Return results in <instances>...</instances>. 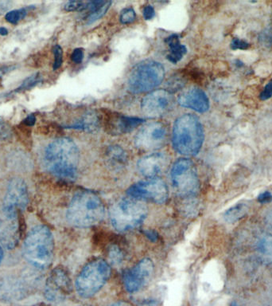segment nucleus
Segmentation results:
<instances>
[{"label": "nucleus", "mask_w": 272, "mask_h": 306, "mask_svg": "<svg viewBox=\"0 0 272 306\" xmlns=\"http://www.w3.org/2000/svg\"><path fill=\"white\" fill-rule=\"evenodd\" d=\"M44 161L50 173L60 179L72 180L78 172L79 150L71 139H57L46 148Z\"/></svg>", "instance_id": "nucleus-1"}, {"label": "nucleus", "mask_w": 272, "mask_h": 306, "mask_svg": "<svg viewBox=\"0 0 272 306\" xmlns=\"http://www.w3.org/2000/svg\"><path fill=\"white\" fill-rule=\"evenodd\" d=\"M105 212V205L99 196L91 192H81L70 202L66 219L74 227L88 228L100 223Z\"/></svg>", "instance_id": "nucleus-2"}, {"label": "nucleus", "mask_w": 272, "mask_h": 306, "mask_svg": "<svg viewBox=\"0 0 272 306\" xmlns=\"http://www.w3.org/2000/svg\"><path fill=\"white\" fill-rule=\"evenodd\" d=\"M26 260L38 270H44L51 265L54 255V240L48 227L39 225L28 233L23 243Z\"/></svg>", "instance_id": "nucleus-3"}, {"label": "nucleus", "mask_w": 272, "mask_h": 306, "mask_svg": "<svg viewBox=\"0 0 272 306\" xmlns=\"http://www.w3.org/2000/svg\"><path fill=\"white\" fill-rule=\"evenodd\" d=\"M204 129L200 120L192 114L177 119L174 126V148L185 156H196L204 142Z\"/></svg>", "instance_id": "nucleus-4"}, {"label": "nucleus", "mask_w": 272, "mask_h": 306, "mask_svg": "<svg viewBox=\"0 0 272 306\" xmlns=\"http://www.w3.org/2000/svg\"><path fill=\"white\" fill-rule=\"evenodd\" d=\"M148 214L147 206L134 198H123L116 202L110 210V221L116 230L131 231L144 223Z\"/></svg>", "instance_id": "nucleus-5"}, {"label": "nucleus", "mask_w": 272, "mask_h": 306, "mask_svg": "<svg viewBox=\"0 0 272 306\" xmlns=\"http://www.w3.org/2000/svg\"><path fill=\"white\" fill-rule=\"evenodd\" d=\"M110 275V266L103 259L88 262L76 279L77 293L83 298L92 297L101 290Z\"/></svg>", "instance_id": "nucleus-6"}, {"label": "nucleus", "mask_w": 272, "mask_h": 306, "mask_svg": "<svg viewBox=\"0 0 272 306\" xmlns=\"http://www.w3.org/2000/svg\"><path fill=\"white\" fill-rule=\"evenodd\" d=\"M165 77L162 65L155 61H147L136 66L131 71L127 85L133 94H142L155 89L162 83Z\"/></svg>", "instance_id": "nucleus-7"}, {"label": "nucleus", "mask_w": 272, "mask_h": 306, "mask_svg": "<svg viewBox=\"0 0 272 306\" xmlns=\"http://www.w3.org/2000/svg\"><path fill=\"white\" fill-rule=\"evenodd\" d=\"M37 280L33 272L5 273L0 277V299L4 301H20L30 294Z\"/></svg>", "instance_id": "nucleus-8"}, {"label": "nucleus", "mask_w": 272, "mask_h": 306, "mask_svg": "<svg viewBox=\"0 0 272 306\" xmlns=\"http://www.w3.org/2000/svg\"><path fill=\"white\" fill-rule=\"evenodd\" d=\"M172 183L182 196H193L199 190V179L194 164L188 159H179L171 169Z\"/></svg>", "instance_id": "nucleus-9"}, {"label": "nucleus", "mask_w": 272, "mask_h": 306, "mask_svg": "<svg viewBox=\"0 0 272 306\" xmlns=\"http://www.w3.org/2000/svg\"><path fill=\"white\" fill-rule=\"evenodd\" d=\"M29 196L26 182L21 178H13L7 187L3 199L2 210L9 221H15L19 213L26 209Z\"/></svg>", "instance_id": "nucleus-10"}, {"label": "nucleus", "mask_w": 272, "mask_h": 306, "mask_svg": "<svg viewBox=\"0 0 272 306\" xmlns=\"http://www.w3.org/2000/svg\"><path fill=\"white\" fill-rule=\"evenodd\" d=\"M127 193L128 197L158 204L165 203L169 196L165 182L157 177L134 183L128 188Z\"/></svg>", "instance_id": "nucleus-11"}, {"label": "nucleus", "mask_w": 272, "mask_h": 306, "mask_svg": "<svg viewBox=\"0 0 272 306\" xmlns=\"http://www.w3.org/2000/svg\"><path fill=\"white\" fill-rule=\"evenodd\" d=\"M72 282L63 268L57 267L50 273L45 285L46 298L52 302H61L71 294Z\"/></svg>", "instance_id": "nucleus-12"}, {"label": "nucleus", "mask_w": 272, "mask_h": 306, "mask_svg": "<svg viewBox=\"0 0 272 306\" xmlns=\"http://www.w3.org/2000/svg\"><path fill=\"white\" fill-rule=\"evenodd\" d=\"M167 129L160 122L147 124L135 137V145L140 149L152 151L165 145L167 140Z\"/></svg>", "instance_id": "nucleus-13"}, {"label": "nucleus", "mask_w": 272, "mask_h": 306, "mask_svg": "<svg viewBox=\"0 0 272 306\" xmlns=\"http://www.w3.org/2000/svg\"><path fill=\"white\" fill-rule=\"evenodd\" d=\"M175 105V98L169 91L159 89L148 94L142 101V110L151 118L169 113Z\"/></svg>", "instance_id": "nucleus-14"}, {"label": "nucleus", "mask_w": 272, "mask_h": 306, "mask_svg": "<svg viewBox=\"0 0 272 306\" xmlns=\"http://www.w3.org/2000/svg\"><path fill=\"white\" fill-rule=\"evenodd\" d=\"M154 273V264L149 258H144L123 273V285L129 293L141 290L149 282Z\"/></svg>", "instance_id": "nucleus-15"}, {"label": "nucleus", "mask_w": 272, "mask_h": 306, "mask_svg": "<svg viewBox=\"0 0 272 306\" xmlns=\"http://www.w3.org/2000/svg\"><path fill=\"white\" fill-rule=\"evenodd\" d=\"M182 107L191 109L197 113H206L210 109V100L202 89L192 87L184 91L178 100Z\"/></svg>", "instance_id": "nucleus-16"}, {"label": "nucleus", "mask_w": 272, "mask_h": 306, "mask_svg": "<svg viewBox=\"0 0 272 306\" xmlns=\"http://www.w3.org/2000/svg\"><path fill=\"white\" fill-rule=\"evenodd\" d=\"M169 164L167 156L165 153H151L139 161L138 169L146 177L155 178L166 168Z\"/></svg>", "instance_id": "nucleus-17"}, {"label": "nucleus", "mask_w": 272, "mask_h": 306, "mask_svg": "<svg viewBox=\"0 0 272 306\" xmlns=\"http://www.w3.org/2000/svg\"><path fill=\"white\" fill-rule=\"evenodd\" d=\"M166 43L169 45L171 51L167 55L169 62L176 64L182 59V57L187 53V49L184 45L181 44L179 37L177 35H172L167 38Z\"/></svg>", "instance_id": "nucleus-18"}, {"label": "nucleus", "mask_w": 272, "mask_h": 306, "mask_svg": "<svg viewBox=\"0 0 272 306\" xmlns=\"http://www.w3.org/2000/svg\"><path fill=\"white\" fill-rule=\"evenodd\" d=\"M144 120L139 117L122 116L117 117L113 122L112 129L117 133H127L133 131L136 127H138L143 123Z\"/></svg>", "instance_id": "nucleus-19"}, {"label": "nucleus", "mask_w": 272, "mask_h": 306, "mask_svg": "<svg viewBox=\"0 0 272 306\" xmlns=\"http://www.w3.org/2000/svg\"><path fill=\"white\" fill-rule=\"evenodd\" d=\"M111 5L112 2H105V1L88 2L86 10L89 11V14L87 18V23L92 24L99 19H101L107 12Z\"/></svg>", "instance_id": "nucleus-20"}, {"label": "nucleus", "mask_w": 272, "mask_h": 306, "mask_svg": "<svg viewBox=\"0 0 272 306\" xmlns=\"http://www.w3.org/2000/svg\"><path fill=\"white\" fill-rule=\"evenodd\" d=\"M257 252L262 262L272 264V235H264L258 241Z\"/></svg>", "instance_id": "nucleus-21"}, {"label": "nucleus", "mask_w": 272, "mask_h": 306, "mask_svg": "<svg viewBox=\"0 0 272 306\" xmlns=\"http://www.w3.org/2000/svg\"><path fill=\"white\" fill-rule=\"evenodd\" d=\"M249 207L247 203H238L233 207L228 209L224 213V219L228 223H232L241 220L248 212Z\"/></svg>", "instance_id": "nucleus-22"}, {"label": "nucleus", "mask_w": 272, "mask_h": 306, "mask_svg": "<svg viewBox=\"0 0 272 306\" xmlns=\"http://www.w3.org/2000/svg\"><path fill=\"white\" fill-rule=\"evenodd\" d=\"M98 119L96 115L89 113L86 115L82 120L70 126L69 129H83V130H93L97 126Z\"/></svg>", "instance_id": "nucleus-23"}, {"label": "nucleus", "mask_w": 272, "mask_h": 306, "mask_svg": "<svg viewBox=\"0 0 272 306\" xmlns=\"http://www.w3.org/2000/svg\"><path fill=\"white\" fill-rule=\"evenodd\" d=\"M41 81H42V77L39 73L33 74V75L29 76L26 79H25L23 82L21 84L20 86L18 87L13 92L20 93L31 89L35 85H37Z\"/></svg>", "instance_id": "nucleus-24"}, {"label": "nucleus", "mask_w": 272, "mask_h": 306, "mask_svg": "<svg viewBox=\"0 0 272 306\" xmlns=\"http://www.w3.org/2000/svg\"><path fill=\"white\" fill-rule=\"evenodd\" d=\"M26 15L25 9L14 10L6 14L5 19L11 24H17L19 21L22 20Z\"/></svg>", "instance_id": "nucleus-25"}, {"label": "nucleus", "mask_w": 272, "mask_h": 306, "mask_svg": "<svg viewBox=\"0 0 272 306\" xmlns=\"http://www.w3.org/2000/svg\"><path fill=\"white\" fill-rule=\"evenodd\" d=\"M136 19L135 12L131 8H124L120 14V20L122 24H130Z\"/></svg>", "instance_id": "nucleus-26"}, {"label": "nucleus", "mask_w": 272, "mask_h": 306, "mask_svg": "<svg viewBox=\"0 0 272 306\" xmlns=\"http://www.w3.org/2000/svg\"><path fill=\"white\" fill-rule=\"evenodd\" d=\"M259 43L266 47H270L272 46V27L265 28L264 30L259 34Z\"/></svg>", "instance_id": "nucleus-27"}, {"label": "nucleus", "mask_w": 272, "mask_h": 306, "mask_svg": "<svg viewBox=\"0 0 272 306\" xmlns=\"http://www.w3.org/2000/svg\"><path fill=\"white\" fill-rule=\"evenodd\" d=\"M88 2H79V1H70L64 5V10L66 11H85L87 9Z\"/></svg>", "instance_id": "nucleus-28"}, {"label": "nucleus", "mask_w": 272, "mask_h": 306, "mask_svg": "<svg viewBox=\"0 0 272 306\" xmlns=\"http://www.w3.org/2000/svg\"><path fill=\"white\" fill-rule=\"evenodd\" d=\"M53 51H54V70H56L60 68L61 67V65H62L63 50L61 46H59V45H56L54 47Z\"/></svg>", "instance_id": "nucleus-29"}, {"label": "nucleus", "mask_w": 272, "mask_h": 306, "mask_svg": "<svg viewBox=\"0 0 272 306\" xmlns=\"http://www.w3.org/2000/svg\"><path fill=\"white\" fill-rule=\"evenodd\" d=\"M109 155L112 159H114V161H121V162H123L126 158L125 152L123 151L122 148H119V147H112V148H111Z\"/></svg>", "instance_id": "nucleus-30"}, {"label": "nucleus", "mask_w": 272, "mask_h": 306, "mask_svg": "<svg viewBox=\"0 0 272 306\" xmlns=\"http://www.w3.org/2000/svg\"><path fill=\"white\" fill-rule=\"evenodd\" d=\"M230 46H231V49L233 50H247V49L249 48L250 44L247 43V42H245V41L241 40V39L235 38V39H232V43H231Z\"/></svg>", "instance_id": "nucleus-31"}, {"label": "nucleus", "mask_w": 272, "mask_h": 306, "mask_svg": "<svg viewBox=\"0 0 272 306\" xmlns=\"http://www.w3.org/2000/svg\"><path fill=\"white\" fill-rule=\"evenodd\" d=\"M272 97V79L265 85L264 89L259 95V98L262 101L270 99Z\"/></svg>", "instance_id": "nucleus-32"}, {"label": "nucleus", "mask_w": 272, "mask_h": 306, "mask_svg": "<svg viewBox=\"0 0 272 306\" xmlns=\"http://www.w3.org/2000/svg\"><path fill=\"white\" fill-rule=\"evenodd\" d=\"M71 59L74 63L79 64L84 59V51L81 48H77L73 51L71 54Z\"/></svg>", "instance_id": "nucleus-33"}, {"label": "nucleus", "mask_w": 272, "mask_h": 306, "mask_svg": "<svg viewBox=\"0 0 272 306\" xmlns=\"http://www.w3.org/2000/svg\"><path fill=\"white\" fill-rule=\"evenodd\" d=\"M143 14H144V19L146 20H151V19H152L155 17V11L152 6L147 5L144 8Z\"/></svg>", "instance_id": "nucleus-34"}, {"label": "nucleus", "mask_w": 272, "mask_h": 306, "mask_svg": "<svg viewBox=\"0 0 272 306\" xmlns=\"http://www.w3.org/2000/svg\"><path fill=\"white\" fill-rule=\"evenodd\" d=\"M117 249L118 248H115L114 250H112L110 255V258H112V262H114V263L116 264L121 262L122 258H123L121 251H120V250Z\"/></svg>", "instance_id": "nucleus-35"}, {"label": "nucleus", "mask_w": 272, "mask_h": 306, "mask_svg": "<svg viewBox=\"0 0 272 306\" xmlns=\"http://www.w3.org/2000/svg\"><path fill=\"white\" fill-rule=\"evenodd\" d=\"M258 201L261 203H267L272 201V195L269 192H264L258 196Z\"/></svg>", "instance_id": "nucleus-36"}, {"label": "nucleus", "mask_w": 272, "mask_h": 306, "mask_svg": "<svg viewBox=\"0 0 272 306\" xmlns=\"http://www.w3.org/2000/svg\"><path fill=\"white\" fill-rule=\"evenodd\" d=\"M264 220L266 227L268 229V231H270V234H272V210L267 212V214L265 216Z\"/></svg>", "instance_id": "nucleus-37"}, {"label": "nucleus", "mask_w": 272, "mask_h": 306, "mask_svg": "<svg viewBox=\"0 0 272 306\" xmlns=\"http://www.w3.org/2000/svg\"><path fill=\"white\" fill-rule=\"evenodd\" d=\"M35 122H36V117L35 115L29 114V116L23 120V124L25 126H28V127H32L35 126Z\"/></svg>", "instance_id": "nucleus-38"}, {"label": "nucleus", "mask_w": 272, "mask_h": 306, "mask_svg": "<svg viewBox=\"0 0 272 306\" xmlns=\"http://www.w3.org/2000/svg\"><path fill=\"white\" fill-rule=\"evenodd\" d=\"M109 306H132L131 304H128L127 302H123V301H120V302H116L115 304H111Z\"/></svg>", "instance_id": "nucleus-39"}, {"label": "nucleus", "mask_w": 272, "mask_h": 306, "mask_svg": "<svg viewBox=\"0 0 272 306\" xmlns=\"http://www.w3.org/2000/svg\"><path fill=\"white\" fill-rule=\"evenodd\" d=\"M6 130L5 125H4V121L0 119V134H2Z\"/></svg>", "instance_id": "nucleus-40"}, {"label": "nucleus", "mask_w": 272, "mask_h": 306, "mask_svg": "<svg viewBox=\"0 0 272 306\" xmlns=\"http://www.w3.org/2000/svg\"><path fill=\"white\" fill-rule=\"evenodd\" d=\"M8 30L7 28L5 27H0V35H2V36H5V35H8Z\"/></svg>", "instance_id": "nucleus-41"}, {"label": "nucleus", "mask_w": 272, "mask_h": 306, "mask_svg": "<svg viewBox=\"0 0 272 306\" xmlns=\"http://www.w3.org/2000/svg\"><path fill=\"white\" fill-rule=\"evenodd\" d=\"M3 259H4V251H3L2 247L0 246V264L2 262Z\"/></svg>", "instance_id": "nucleus-42"}, {"label": "nucleus", "mask_w": 272, "mask_h": 306, "mask_svg": "<svg viewBox=\"0 0 272 306\" xmlns=\"http://www.w3.org/2000/svg\"><path fill=\"white\" fill-rule=\"evenodd\" d=\"M30 306H50V305H48V304H33V305H30Z\"/></svg>", "instance_id": "nucleus-43"}]
</instances>
